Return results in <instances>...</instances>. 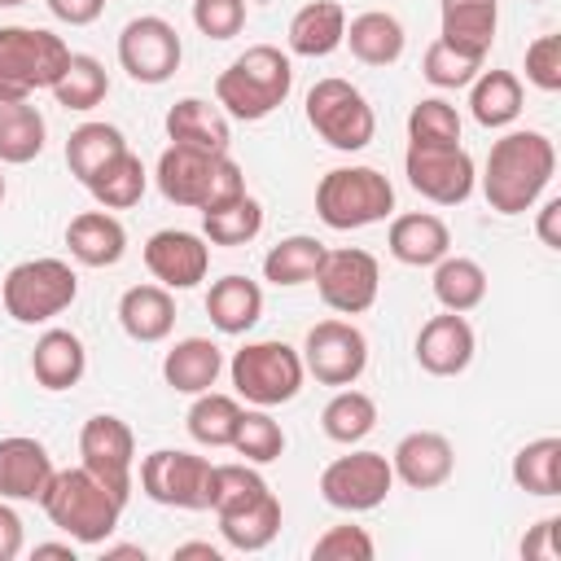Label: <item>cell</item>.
Returning a JSON list of instances; mask_svg holds the SVG:
<instances>
[{
    "label": "cell",
    "mask_w": 561,
    "mask_h": 561,
    "mask_svg": "<svg viewBox=\"0 0 561 561\" xmlns=\"http://www.w3.org/2000/svg\"><path fill=\"white\" fill-rule=\"evenodd\" d=\"M66 245L83 267H114L127 254V228L110 210H83L66 224Z\"/></svg>",
    "instance_id": "cell-25"
},
{
    "label": "cell",
    "mask_w": 561,
    "mask_h": 561,
    "mask_svg": "<svg viewBox=\"0 0 561 561\" xmlns=\"http://www.w3.org/2000/svg\"><path fill=\"white\" fill-rule=\"evenodd\" d=\"M83 368H88V351H83V342L70 329L39 333V342L31 351V373H35V381L44 390H70V386H79Z\"/></svg>",
    "instance_id": "cell-30"
},
{
    "label": "cell",
    "mask_w": 561,
    "mask_h": 561,
    "mask_svg": "<svg viewBox=\"0 0 561 561\" xmlns=\"http://www.w3.org/2000/svg\"><path fill=\"white\" fill-rule=\"evenodd\" d=\"M184 557H206V561H219L224 552H219L215 543H180V548H175V561H184Z\"/></svg>",
    "instance_id": "cell-53"
},
{
    "label": "cell",
    "mask_w": 561,
    "mask_h": 561,
    "mask_svg": "<svg viewBox=\"0 0 561 561\" xmlns=\"http://www.w3.org/2000/svg\"><path fill=\"white\" fill-rule=\"evenodd\" d=\"M35 557H70L75 561V543H35Z\"/></svg>",
    "instance_id": "cell-54"
},
{
    "label": "cell",
    "mask_w": 561,
    "mask_h": 561,
    "mask_svg": "<svg viewBox=\"0 0 561 561\" xmlns=\"http://www.w3.org/2000/svg\"><path fill=\"white\" fill-rule=\"evenodd\" d=\"M552 171H557V149L543 131H530V127L526 131H504L486 153L482 193H486L491 210L522 215L552 184Z\"/></svg>",
    "instance_id": "cell-1"
},
{
    "label": "cell",
    "mask_w": 561,
    "mask_h": 561,
    "mask_svg": "<svg viewBox=\"0 0 561 561\" xmlns=\"http://www.w3.org/2000/svg\"><path fill=\"white\" fill-rule=\"evenodd\" d=\"M394 210V184L377 167H333L316 184V215L333 232L381 224Z\"/></svg>",
    "instance_id": "cell-7"
},
{
    "label": "cell",
    "mask_w": 561,
    "mask_h": 561,
    "mask_svg": "<svg viewBox=\"0 0 561 561\" xmlns=\"http://www.w3.org/2000/svg\"><path fill=\"white\" fill-rule=\"evenodd\" d=\"M241 403L232 394H215V390H202L188 408V434L206 447H232V434H237V421H241Z\"/></svg>",
    "instance_id": "cell-42"
},
{
    "label": "cell",
    "mask_w": 561,
    "mask_h": 561,
    "mask_svg": "<svg viewBox=\"0 0 561 561\" xmlns=\"http://www.w3.org/2000/svg\"><path fill=\"white\" fill-rule=\"evenodd\" d=\"M145 184H149L145 162H140L131 149H123V153L110 158L83 188L96 197V206H105V210H127V206H136V202L145 197Z\"/></svg>",
    "instance_id": "cell-34"
},
{
    "label": "cell",
    "mask_w": 561,
    "mask_h": 561,
    "mask_svg": "<svg viewBox=\"0 0 561 561\" xmlns=\"http://www.w3.org/2000/svg\"><path fill=\"white\" fill-rule=\"evenodd\" d=\"M298 355L320 386H355L359 373L368 368V337L351 320H320L307 329Z\"/></svg>",
    "instance_id": "cell-13"
},
{
    "label": "cell",
    "mask_w": 561,
    "mask_h": 561,
    "mask_svg": "<svg viewBox=\"0 0 561 561\" xmlns=\"http://www.w3.org/2000/svg\"><path fill=\"white\" fill-rule=\"evenodd\" d=\"M469 114L482 127H508L522 114V79L513 70H478L469 83Z\"/></svg>",
    "instance_id": "cell-32"
},
{
    "label": "cell",
    "mask_w": 561,
    "mask_h": 561,
    "mask_svg": "<svg viewBox=\"0 0 561 561\" xmlns=\"http://www.w3.org/2000/svg\"><path fill=\"white\" fill-rule=\"evenodd\" d=\"M202 232L210 245H245L263 232V206L250 193H237V197L202 210Z\"/></svg>",
    "instance_id": "cell-37"
},
{
    "label": "cell",
    "mask_w": 561,
    "mask_h": 561,
    "mask_svg": "<svg viewBox=\"0 0 561 561\" xmlns=\"http://www.w3.org/2000/svg\"><path fill=\"white\" fill-rule=\"evenodd\" d=\"M0 202H4V175H0Z\"/></svg>",
    "instance_id": "cell-57"
},
{
    "label": "cell",
    "mask_w": 561,
    "mask_h": 561,
    "mask_svg": "<svg viewBox=\"0 0 561 561\" xmlns=\"http://www.w3.org/2000/svg\"><path fill=\"white\" fill-rule=\"evenodd\" d=\"M39 504H44L48 522L57 530H66L75 543H105L123 517V500L105 482H96L83 465L57 469Z\"/></svg>",
    "instance_id": "cell-4"
},
{
    "label": "cell",
    "mask_w": 561,
    "mask_h": 561,
    "mask_svg": "<svg viewBox=\"0 0 561 561\" xmlns=\"http://www.w3.org/2000/svg\"><path fill=\"white\" fill-rule=\"evenodd\" d=\"M0 298L18 324H44L79 298V276L66 259H26V263L9 267Z\"/></svg>",
    "instance_id": "cell-8"
},
{
    "label": "cell",
    "mask_w": 561,
    "mask_h": 561,
    "mask_svg": "<svg viewBox=\"0 0 561 561\" xmlns=\"http://www.w3.org/2000/svg\"><path fill=\"white\" fill-rule=\"evenodd\" d=\"M346 35V9L337 0H311L289 18V48L298 57H329Z\"/></svg>",
    "instance_id": "cell-31"
},
{
    "label": "cell",
    "mask_w": 561,
    "mask_h": 561,
    "mask_svg": "<svg viewBox=\"0 0 561 561\" xmlns=\"http://www.w3.org/2000/svg\"><path fill=\"white\" fill-rule=\"evenodd\" d=\"M105 557H140L145 561V548H105Z\"/></svg>",
    "instance_id": "cell-55"
},
{
    "label": "cell",
    "mask_w": 561,
    "mask_h": 561,
    "mask_svg": "<svg viewBox=\"0 0 561 561\" xmlns=\"http://www.w3.org/2000/svg\"><path fill=\"white\" fill-rule=\"evenodd\" d=\"M18 4H26V0H0V9H18Z\"/></svg>",
    "instance_id": "cell-56"
},
{
    "label": "cell",
    "mask_w": 561,
    "mask_h": 561,
    "mask_svg": "<svg viewBox=\"0 0 561 561\" xmlns=\"http://www.w3.org/2000/svg\"><path fill=\"white\" fill-rule=\"evenodd\" d=\"M342 44H351V57L364 61V66H394L403 57L408 35H403V22L394 13L368 9V13H359V18L346 22Z\"/></svg>",
    "instance_id": "cell-27"
},
{
    "label": "cell",
    "mask_w": 561,
    "mask_h": 561,
    "mask_svg": "<svg viewBox=\"0 0 561 561\" xmlns=\"http://www.w3.org/2000/svg\"><path fill=\"white\" fill-rule=\"evenodd\" d=\"M228 373H232L237 394H241L245 403H254V408L289 403V399L302 390V377H307L302 355H298L289 342H276V337H267V342H245V346L232 355Z\"/></svg>",
    "instance_id": "cell-9"
},
{
    "label": "cell",
    "mask_w": 561,
    "mask_h": 561,
    "mask_svg": "<svg viewBox=\"0 0 561 561\" xmlns=\"http://www.w3.org/2000/svg\"><path fill=\"white\" fill-rule=\"evenodd\" d=\"M180 57H184L180 31L167 18H158V13L131 18L118 31V66L136 83H167L180 70Z\"/></svg>",
    "instance_id": "cell-14"
},
{
    "label": "cell",
    "mask_w": 561,
    "mask_h": 561,
    "mask_svg": "<svg viewBox=\"0 0 561 561\" xmlns=\"http://www.w3.org/2000/svg\"><path fill=\"white\" fill-rule=\"evenodd\" d=\"M394 486V469L390 456L381 451H351L324 465L320 473V495L324 504L342 508V513H368L377 508Z\"/></svg>",
    "instance_id": "cell-12"
},
{
    "label": "cell",
    "mask_w": 561,
    "mask_h": 561,
    "mask_svg": "<svg viewBox=\"0 0 561 561\" xmlns=\"http://www.w3.org/2000/svg\"><path fill=\"white\" fill-rule=\"evenodd\" d=\"M44 114L31 101H0V162L22 167L44 153Z\"/></svg>",
    "instance_id": "cell-33"
},
{
    "label": "cell",
    "mask_w": 561,
    "mask_h": 561,
    "mask_svg": "<svg viewBox=\"0 0 561 561\" xmlns=\"http://www.w3.org/2000/svg\"><path fill=\"white\" fill-rule=\"evenodd\" d=\"M53 456L39 438H26V434H9L0 438V495L4 500H26V504H39L48 482H53Z\"/></svg>",
    "instance_id": "cell-20"
},
{
    "label": "cell",
    "mask_w": 561,
    "mask_h": 561,
    "mask_svg": "<svg viewBox=\"0 0 561 561\" xmlns=\"http://www.w3.org/2000/svg\"><path fill=\"white\" fill-rule=\"evenodd\" d=\"M44 4L66 26H88V22H96L105 13V0H44Z\"/></svg>",
    "instance_id": "cell-49"
},
{
    "label": "cell",
    "mask_w": 561,
    "mask_h": 561,
    "mask_svg": "<svg viewBox=\"0 0 561 561\" xmlns=\"http://www.w3.org/2000/svg\"><path fill=\"white\" fill-rule=\"evenodd\" d=\"M79 456H83V469L127 504L131 465H136V434L127 430V421H118L110 412L88 416L83 430H79Z\"/></svg>",
    "instance_id": "cell-16"
},
{
    "label": "cell",
    "mask_w": 561,
    "mask_h": 561,
    "mask_svg": "<svg viewBox=\"0 0 561 561\" xmlns=\"http://www.w3.org/2000/svg\"><path fill=\"white\" fill-rule=\"evenodd\" d=\"M320 259H324V245L316 241V237H285V241H276L267 254H263V276L272 280V285H307V280H316V267H320Z\"/></svg>",
    "instance_id": "cell-38"
},
{
    "label": "cell",
    "mask_w": 561,
    "mask_h": 561,
    "mask_svg": "<svg viewBox=\"0 0 561 561\" xmlns=\"http://www.w3.org/2000/svg\"><path fill=\"white\" fill-rule=\"evenodd\" d=\"M153 180L167 202L193 206V210H210V206L245 193V175L228 153H202L188 145H167Z\"/></svg>",
    "instance_id": "cell-5"
},
{
    "label": "cell",
    "mask_w": 561,
    "mask_h": 561,
    "mask_svg": "<svg viewBox=\"0 0 561 561\" xmlns=\"http://www.w3.org/2000/svg\"><path fill=\"white\" fill-rule=\"evenodd\" d=\"M289 88H294L289 57L276 44H254L215 79V105L241 123H259L276 105H285Z\"/></svg>",
    "instance_id": "cell-3"
},
{
    "label": "cell",
    "mask_w": 561,
    "mask_h": 561,
    "mask_svg": "<svg viewBox=\"0 0 561 561\" xmlns=\"http://www.w3.org/2000/svg\"><path fill=\"white\" fill-rule=\"evenodd\" d=\"M513 482L526 495H561V438H535L513 456Z\"/></svg>",
    "instance_id": "cell-39"
},
{
    "label": "cell",
    "mask_w": 561,
    "mask_h": 561,
    "mask_svg": "<svg viewBox=\"0 0 561 561\" xmlns=\"http://www.w3.org/2000/svg\"><path fill=\"white\" fill-rule=\"evenodd\" d=\"M557 526H561V517H543V522H535V530L522 539V557H539V561H557L561 552H557Z\"/></svg>",
    "instance_id": "cell-50"
},
{
    "label": "cell",
    "mask_w": 561,
    "mask_h": 561,
    "mask_svg": "<svg viewBox=\"0 0 561 561\" xmlns=\"http://www.w3.org/2000/svg\"><path fill=\"white\" fill-rule=\"evenodd\" d=\"M70 61L61 35L44 26H0V101H31L35 92H53Z\"/></svg>",
    "instance_id": "cell-6"
},
{
    "label": "cell",
    "mask_w": 561,
    "mask_h": 561,
    "mask_svg": "<svg viewBox=\"0 0 561 561\" xmlns=\"http://www.w3.org/2000/svg\"><path fill=\"white\" fill-rule=\"evenodd\" d=\"M390 469L399 482H408L412 491H434L451 478L456 469V447L447 443V434L438 430H412L399 438V447L390 451Z\"/></svg>",
    "instance_id": "cell-19"
},
{
    "label": "cell",
    "mask_w": 561,
    "mask_h": 561,
    "mask_svg": "<svg viewBox=\"0 0 561 561\" xmlns=\"http://www.w3.org/2000/svg\"><path fill=\"white\" fill-rule=\"evenodd\" d=\"M118 324L131 342H162L175 329V298L167 285H131L118 298Z\"/></svg>",
    "instance_id": "cell-26"
},
{
    "label": "cell",
    "mask_w": 561,
    "mask_h": 561,
    "mask_svg": "<svg viewBox=\"0 0 561 561\" xmlns=\"http://www.w3.org/2000/svg\"><path fill=\"white\" fill-rule=\"evenodd\" d=\"M140 486L153 504L202 513L215 500V465L206 456L162 447V451H149L140 460Z\"/></svg>",
    "instance_id": "cell-11"
},
{
    "label": "cell",
    "mask_w": 561,
    "mask_h": 561,
    "mask_svg": "<svg viewBox=\"0 0 561 561\" xmlns=\"http://www.w3.org/2000/svg\"><path fill=\"white\" fill-rule=\"evenodd\" d=\"M127 149V140H123V131L114 127V123H83V127H75L70 131V140H66V167H70V175L79 180V184H88L110 158H118Z\"/></svg>",
    "instance_id": "cell-36"
},
{
    "label": "cell",
    "mask_w": 561,
    "mask_h": 561,
    "mask_svg": "<svg viewBox=\"0 0 561 561\" xmlns=\"http://www.w3.org/2000/svg\"><path fill=\"white\" fill-rule=\"evenodd\" d=\"M210 513L219 517V535L237 552H259L280 530V500L272 486L245 465H215V500Z\"/></svg>",
    "instance_id": "cell-2"
},
{
    "label": "cell",
    "mask_w": 561,
    "mask_h": 561,
    "mask_svg": "<svg viewBox=\"0 0 561 561\" xmlns=\"http://www.w3.org/2000/svg\"><path fill=\"white\" fill-rule=\"evenodd\" d=\"M105 92H110V75H105V66H101L96 57H88V53H70L61 79L53 83V96H57V105H66V110H96V105L105 101Z\"/></svg>",
    "instance_id": "cell-40"
},
{
    "label": "cell",
    "mask_w": 561,
    "mask_h": 561,
    "mask_svg": "<svg viewBox=\"0 0 561 561\" xmlns=\"http://www.w3.org/2000/svg\"><path fill=\"white\" fill-rule=\"evenodd\" d=\"M438 18H443V44L486 61L491 39H495V22H500V0H438Z\"/></svg>",
    "instance_id": "cell-22"
},
{
    "label": "cell",
    "mask_w": 561,
    "mask_h": 561,
    "mask_svg": "<svg viewBox=\"0 0 561 561\" xmlns=\"http://www.w3.org/2000/svg\"><path fill=\"white\" fill-rule=\"evenodd\" d=\"M434 298L443 302V311H473L486 298V272L478 259L465 254H443L434 263Z\"/></svg>",
    "instance_id": "cell-35"
},
{
    "label": "cell",
    "mask_w": 561,
    "mask_h": 561,
    "mask_svg": "<svg viewBox=\"0 0 561 561\" xmlns=\"http://www.w3.org/2000/svg\"><path fill=\"white\" fill-rule=\"evenodd\" d=\"M386 245L399 263L408 267H434L447 250H451V232L438 215L430 210H408V215H394L390 219V232H386Z\"/></svg>",
    "instance_id": "cell-24"
},
{
    "label": "cell",
    "mask_w": 561,
    "mask_h": 561,
    "mask_svg": "<svg viewBox=\"0 0 561 561\" xmlns=\"http://www.w3.org/2000/svg\"><path fill=\"white\" fill-rule=\"evenodd\" d=\"M373 535L364 526H329L316 543H311V557L320 561H373Z\"/></svg>",
    "instance_id": "cell-46"
},
{
    "label": "cell",
    "mask_w": 561,
    "mask_h": 561,
    "mask_svg": "<svg viewBox=\"0 0 561 561\" xmlns=\"http://www.w3.org/2000/svg\"><path fill=\"white\" fill-rule=\"evenodd\" d=\"M193 26L206 39H232L245 26V0H193Z\"/></svg>",
    "instance_id": "cell-47"
},
{
    "label": "cell",
    "mask_w": 561,
    "mask_h": 561,
    "mask_svg": "<svg viewBox=\"0 0 561 561\" xmlns=\"http://www.w3.org/2000/svg\"><path fill=\"white\" fill-rule=\"evenodd\" d=\"M307 123L324 145H333L342 153L364 149L373 140V131H377V114H373L368 96L346 79H316L311 83Z\"/></svg>",
    "instance_id": "cell-10"
},
{
    "label": "cell",
    "mask_w": 561,
    "mask_h": 561,
    "mask_svg": "<svg viewBox=\"0 0 561 561\" xmlns=\"http://www.w3.org/2000/svg\"><path fill=\"white\" fill-rule=\"evenodd\" d=\"M408 184L434 206H460L473 193V158L460 145H408L403 153Z\"/></svg>",
    "instance_id": "cell-17"
},
{
    "label": "cell",
    "mask_w": 561,
    "mask_h": 561,
    "mask_svg": "<svg viewBox=\"0 0 561 561\" xmlns=\"http://www.w3.org/2000/svg\"><path fill=\"white\" fill-rule=\"evenodd\" d=\"M408 140L412 145H460V114L443 96H425L408 114Z\"/></svg>",
    "instance_id": "cell-43"
},
{
    "label": "cell",
    "mask_w": 561,
    "mask_h": 561,
    "mask_svg": "<svg viewBox=\"0 0 561 561\" xmlns=\"http://www.w3.org/2000/svg\"><path fill=\"white\" fill-rule=\"evenodd\" d=\"M22 552V517L0 495V561H13Z\"/></svg>",
    "instance_id": "cell-51"
},
{
    "label": "cell",
    "mask_w": 561,
    "mask_h": 561,
    "mask_svg": "<svg viewBox=\"0 0 561 561\" xmlns=\"http://www.w3.org/2000/svg\"><path fill=\"white\" fill-rule=\"evenodd\" d=\"M320 425H324V434L333 438V443H359V438H368L373 434V425H377V403H373V394H364V390H337L329 403H324V412H320Z\"/></svg>",
    "instance_id": "cell-41"
},
{
    "label": "cell",
    "mask_w": 561,
    "mask_h": 561,
    "mask_svg": "<svg viewBox=\"0 0 561 561\" xmlns=\"http://www.w3.org/2000/svg\"><path fill=\"white\" fill-rule=\"evenodd\" d=\"M206 316H210V324H215L219 333L237 337V333H245V329L259 324V316H263V289H259L250 276L228 272V276H219V280L210 285V294H206Z\"/></svg>",
    "instance_id": "cell-28"
},
{
    "label": "cell",
    "mask_w": 561,
    "mask_h": 561,
    "mask_svg": "<svg viewBox=\"0 0 561 561\" xmlns=\"http://www.w3.org/2000/svg\"><path fill=\"white\" fill-rule=\"evenodd\" d=\"M478 70H482L478 57H465V53L447 48L443 39H434V44L425 48V61H421V75H425L434 88H469V83L478 79Z\"/></svg>",
    "instance_id": "cell-45"
},
{
    "label": "cell",
    "mask_w": 561,
    "mask_h": 561,
    "mask_svg": "<svg viewBox=\"0 0 561 561\" xmlns=\"http://www.w3.org/2000/svg\"><path fill=\"white\" fill-rule=\"evenodd\" d=\"M535 232H539V241H543L548 250H561V197H548V202H543Z\"/></svg>",
    "instance_id": "cell-52"
},
{
    "label": "cell",
    "mask_w": 561,
    "mask_h": 561,
    "mask_svg": "<svg viewBox=\"0 0 561 561\" xmlns=\"http://www.w3.org/2000/svg\"><path fill=\"white\" fill-rule=\"evenodd\" d=\"M526 79L539 92H557L561 88V35H539L526 48Z\"/></svg>",
    "instance_id": "cell-48"
},
{
    "label": "cell",
    "mask_w": 561,
    "mask_h": 561,
    "mask_svg": "<svg viewBox=\"0 0 561 561\" xmlns=\"http://www.w3.org/2000/svg\"><path fill=\"white\" fill-rule=\"evenodd\" d=\"M316 289L324 298V307H333L337 316H359L377 302L381 289V267L368 250L359 245H342V250H324L320 267H316Z\"/></svg>",
    "instance_id": "cell-15"
},
{
    "label": "cell",
    "mask_w": 561,
    "mask_h": 561,
    "mask_svg": "<svg viewBox=\"0 0 561 561\" xmlns=\"http://www.w3.org/2000/svg\"><path fill=\"white\" fill-rule=\"evenodd\" d=\"M473 359V329L460 311L430 316L416 333V364L434 377H456Z\"/></svg>",
    "instance_id": "cell-21"
},
{
    "label": "cell",
    "mask_w": 561,
    "mask_h": 561,
    "mask_svg": "<svg viewBox=\"0 0 561 561\" xmlns=\"http://www.w3.org/2000/svg\"><path fill=\"white\" fill-rule=\"evenodd\" d=\"M145 267L158 285L167 289H193L206 280V267H210V250L197 232H184V228H162L145 241Z\"/></svg>",
    "instance_id": "cell-18"
},
{
    "label": "cell",
    "mask_w": 561,
    "mask_h": 561,
    "mask_svg": "<svg viewBox=\"0 0 561 561\" xmlns=\"http://www.w3.org/2000/svg\"><path fill=\"white\" fill-rule=\"evenodd\" d=\"M232 447H237V456H245L250 465H267V460H276V456L285 451V430L267 416V408L241 412L237 434H232Z\"/></svg>",
    "instance_id": "cell-44"
},
{
    "label": "cell",
    "mask_w": 561,
    "mask_h": 561,
    "mask_svg": "<svg viewBox=\"0 0 561 561\" xmlns=\"http://www.w3.org/2000/svg\"><path fill=\"white\" fill-rule=\"evenodd\" d=\"M219 373H224V351L210 337H180L162 359V377L175 394H202L215 386Z\"/></svg>",
    "instance_id": "cell-29"
},
{
    "label": "cell",
    "mask_w": 561,
    "mask_h": 561,
    "mask_svg": "<svg viewBox=\"0 0 561 561\" xmlns=\"http://www.w3.org/2000/svg\"><path fill=\"white\" fill-rule=\"evenodd\" d=\"M167 136H171V145H188L202 153H228V145H232L228 114L202 96H184L167 110Z\"/></svg>",
    "instance_id": "cell-23"
}]
</instances>
